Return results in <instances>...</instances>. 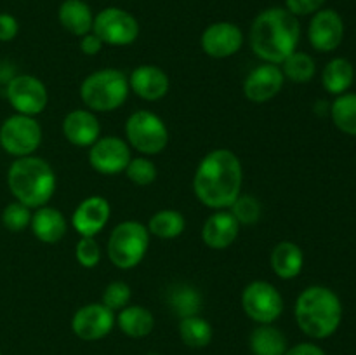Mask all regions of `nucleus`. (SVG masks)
Returning a JSON list of instances; mask_svg holds the SVG:
<instances>
[{"instance_id":"nucleus-9","label":"nucleus","mask_w":356,"mask_h":355,"mask_svg":"<svg viewBox=\"0 0 356 355\" xmlns=\"http://www.w3.org/2000/svg\"><path fill=\"white\" fill-rule=\"evenodd\" d=\"M242 308L247 317L257 324H273L284 312V298L273 284L254 281L242 291Z\"/></svg>"},{"instance_id":"nucleus-7","label":"nucleus","mask_w":356,"mask_h":355,"mask_svg":"<svg viewBox=\"0 0 356 355\" xmlns=\"http://www.w3.org/2000/svg\"><path fill=\"white\" fill-rule=\"evenodd\" d=\"M129 145L143 155H159L169 143V129L156 113L138 110L125 122Z\"/></svg>"},{"instance_id":"nucleus-35","label":"nucleus","mask_w":356,"mask_h":355,"mask_svg":"<svg viewBox=\"0 0 356 355\" xmlns=\"http://www.w3.org/2000/svg\"><path fill=\"white\" fill-rule=\"evenodd\" d=\"M131 298L132 291L129 287V284H125L122 281H115L104 287L103 296H101V303L104 306H108L110 310H113V312H117V310L120 312L122 308H125L131 303Z\"/></svg>"},{"instance_id":"nucleus-6","label":"nucleus","mask_w":356,"mask_h":355,"mask_svg":"<svg viewBox=\"0 0 356 355\" xmlns=\"http://www.w3.org/2000/svg\"><path fill=\"white\" fill-rule=\"evenodd\" d=\"M149 246L148 226L129 219L118 223L108 239V258L120 270L138 267Z\"/></svg>"},{"instance_id":"nucleus-20","label":"nucleus","mask_w":356,"mask_h":355,"mask_svg":"<svg viewBox=\"0 0 356 355\" xmlns=\"http://www.w3.org/2000/svg\"><path fill=\"white\" fill-rule=\"evenodd\" d=\"M63 134L72 145L87 146L99 139L101 125L94 111L90 110H73L63 120Z\"/></svg>"},{"instance_id":"nucleus-32","label":"nucleus","mask_w":356,"mask_h":355,"mask_svg":"<svg viewBox=\"0 0 356 355\" xmlns=\"http://www.w3.org/2000/svg\"><path fill=\"white\" fill-rule=\"evenodd\" d=\"M232 214L235 216L236 221L240 223V226H250L256 225L261 218V202L257 200L252 195H238L235 202L232 204Z\"/></svg>"},{"instance_id":"nucleus-29","label":"nucleus","mask_w":356,"mask_h":355,"mask_svg":"<svg viewBox=\"0 0 356 355\" xmlns=\"http://www.w3.org/2000/svg\"><path fill=\"white\" fill-rule=\"evenodd\" d=\"M330 117L339 131H343L344 134L356 136V94H339L330 106Z\"/></svg>"},{"instance_id":"nucleus-18","label":"nucleus","mask_w":356,"mask_h":355,"mask_svg":"<svg viewBox=\"0 0 356 355\" xmlns=\"http://www.w3.org/2000/svg\"><path fill=\"white\" fill-rule=\"evenodd\" d=\"M238 233L240 223L236 221L235 216L226 209H221L205 219L204 228H202V240L211 249L222 251L228 249L235 242Z\"/></svg>"},{"instance_id":"nucleus-41","label":"nucleus","mask_w":356,"mask_h":355,"mask_svg":"<svg viewBox=\"0 0 356 355\" xmlns=\"http://www.w3.org/2000/svg\"><path fill=\"white\" fill-rule=\"evenodd\" d=\"M0 355H2V354H0Z\"/></svg>"},{"instance_id":"nucleus-21","label":"nucleus","mask_w":356,"mask_h":355,"mask_svg":"<svg viewBox=\"0 0 356 355\" xmlns=\"http://www.w3.org/2000/svg\"><path fill=\"white\" fill-rule=\"evenodd\" d=\"M31 232L40 242L56 244L66 235L68 223L65 214L51 205H42L31 214Z\"/></svg>"},{"instance_id":"nucleus-3","label":"nucleus","mask_w":356,"mask_h":355,"mask_svg":"<svg viewBox=\"0 0 356 355\" xmlns=\"http://www.w3.org/2000/svg\"><path fill=\"white\" fill-rule=\"evenodd\" d=\"M294 317L306 336L325 340L341 326L343 305L332 289L325 285H309L296 299Z\"/></svg>"},{"instance_id":"nucleus-34","label":"nucleus","mask_w":356,"mask_h":355,"mask_svg":"<svg viewBox=\"0 0 356 355\" xmlns=\"http://www.w3.org/2000/svg\"><path fill=\"white\" fill-rule=\"evenodd\" d=\"M2 223L9 232H21L31 223V211L21 202L14 200L2 211Z\"/></svg>"},{"instance_id":"nucleus-15","label":"nucleus","mask_w":356,"mask_h":355,"mask_svg":"<svg viewBox=\"0 0 356 355\" xmlns=\"http://www.w3.org/2000/svg\"><path fill=\"white\" fill-rule=\"evenodd\" d=\"M309 44L318 52H332L344 38V21L334 9H320L308 26Z\"/></svg>"},{"instance_id":"nucleus-19","label":"nucleus","mask_w":356,"mask_h":355,"mask_svg":"<svg viewBox=\"0 0 356 355\" xmlns=\"http://www.w3.org/2000/svg\"><path fill=\"white\" fill-rule=\"evenodd\" d=\"M129 87L136 96L145 101H159L169 93V77L155 65H141L132 70L129 77Z\"/></svg>"},{"instance_id":"nucleus-1","label":"nucleus","mask_w":356,"mask_h":355,"mask_svg":"<svg viewBox=\"0 0 356 355\" xmlns=\"http://www.w3.org/2000/svg\"><path fill=\"white\" fill-rule=\"evenodd\" d=\"M242 162L232 150H212L200 160L195 171V195L202 204L216 211L232 207L242 194Z\"/></svg>"},{"instance_id":"nucleus-37","label":"nucleus","mask_w":356,"mask_h":355,"mask_svg":"<svg viewBox=\"0 0 356 355\" xmlns=\"http://www.w3.org/2000/svg\"><path fill=\"white\" fill-rule=\"evenodd\" d=\"M323 3L325 0H285V9L296 17H301L318 13Z\"/></svg>"},{"instance_id":"nucleus-31","label":"nucleus","mask_w":356,"mask_h":355,"mask_svg":"<svg viewBox=\"0 0 356 355\" xmlns=\"http://www.w3.org/2000/svg\"><path fill=\"white\" fill-rule=\"evenodd\" d=\"M169 303L172 312L183 319V317L198 315L202 308V296L191 285H177L170 292Z\"/></svg>"},{"instance_id":"nucleus-33","label":"nucleus","mask_w":356,"mask_h":355,"mask_svg":"<svg viewBox=\"0 0 356 355\" xmlns=\"http://www.w3.org/2000/svg\"><path fill=\"white\" fill-rule=\"evenodd\" d=\"M125 174H127L129 181H132L138 187H148L159 176L156 166L146 157H136L131 159V162L125 167Z\"/></svg>"},{"instance_id":"nucleus-8","label":"nucleus","mask_w":356,"mask_h":355,"mask_svg":"<svg viewBox=\"0 0 356 355\" xmlns=\"http://www.w3.org/2000/svg\"><path fill=\"white\" fill-rule=\"evenodd\" d=\"M40 143L42 127L33 117L16 113L6 118L0 125V146L16 159L33 155Z\"/></svg>"},{"instance_id":"nucleus-36","label":"nucleus","mask_w":356,"mask_h":355,"mask_svg":"<svg viewBox=\"0 0 356 355\" xmlns=\"http://www.w3.org/2000/svg\"><path fill=\"white\" fill-rule=\"evenodd\" d=\"M75 258L80 267L94 268L101 261V247L94 237H80L75 246Z\"/></svg>"},{"instance_id":"nucleus-14","label":"nucleus","mask_w":356,"mask_h":355,"mask_svg":"<svg viewBox=\"0 0 356 355\" xmlns=\"http://www.w3.org/2000/svg\"><path fill=\"white\" fill-rule=\"evenodd\" d=\"M202 51L214 59H226L235 56L243 45V31L238 24L229 21H218L209 24L200 37Z\"/></svg>"},{"instance_id":"nucleus-27","label":"nucleus","mask_w":356,"mask_h":355,"mask_svg":"<svg viewBox=\"0 0 356 355\" xmlns=\"http://www.w3.org/2000/svg\"><path fill=\"white\" fill-rule=\"evenodd\" d=\"M186 228V219L179 211L174 209H162L155 212L148 223L149 235L156 237L162 240L177 239Z\"/></svg>"},{"instance_id":"nucleus-28","label":"nucleus","mask_w":356,"mask_h":355,"mask_svg":"<svg viewBox=\"0 0 356 355\" xmlns=\"http://www.w3.org/2000/svg\"><path fill=\"white\" fill-rule=\"evenodd\" d=\"M179 336L186 347L204 348L212 341V327L200 315L183 317L179 320Z\"/></svg>"},{"instance_id":"nucleus-16","label":"nucleus","mask_w":356,"mask_h":355,"mask_svg":"<svg viewBox=\"0 0 356 355\" xmlns=\"http://www.w3.org/2000/svg\"><path fill=\"white\" fill-rule=\"evenodd\" d=\"M285 77L280 65L263 63L256 66L243 80V96L252 103H266L282 90Z\"/></svg>"},{"instance_id":"nucleus-2","label":"nucleus","mask_w":356,"mask_h":355,"mask_svg":"<svg viewBox=\"0 0 356 355\" xmlns=\"http://www.w3.org/2000/svg\"><path fill=\"white\" fill-rule=\"evenodd\" d=\"M301 24L285 7H270L256 16L249 33L250 49L264 63L282 65L298 51Z\"/></svg>"},{"instance_id":"nucleus-40","label":"nucleus","mask_w":356,"mask_h":355,"mask_svg":"<svg viewBox=\"0 0 356 355\" xmlns=\"http://www.w3.org/2000/svg\"><path fill=\"white\" fill-rule=\"evenodd\" d=\"M284 355H325V352L313 343H299L292 348H287Z\"/></svg>"},{"instance_id":"nucleus-17","label":"nucleus","mask_w":356,"mask_h":355,"mask_svg":"<svg viewBox=\"0 0 356 355\" xmlns=\"http://www.w3.org/2000/svg\"><path fill=\"white\" fill-rule=\"evenodd\" d=\"M110 216V202L101 195H92L76 205L72 216V225L80 237H94L106 226Z\"/></svg>"},{"instance_id":"nucleus-24","label":"nucleus","mask_w":356,"mask_h":355,"mask_svg":"<svg viewBox=\"0 0 356 355\" xmlns=\"http://www.w3.org/2000/svg\"><path fill=\"white\" fill-rule=\"evenodd\" d=\"M120 331L129 338H145L155 327V319L148 308L141 305H127L118 312L117 320Z\"/></svg>"},{"instance_id":"nucleus-38","label":"nucleus","mask_w":356,"mask_h":355,"mask_svg":"<svg viewBox=\"0 0 356 355\" xmlns=\"http://www.w3.org/2000/svg\"><path fill=\"white\" fill-rule=\"evenodd\" d=\"M19 31V23L13 14L0 13V42H10Z\"/></svg>"},{"instance_id":"nucleus-13","label":"nucleus","mask_w":356,"mask_h":355,"mask_svg":"<svg viewBox=\"0 0 356 355\" xmlns=\"http://www.w3.org/2000/svg\"><path fill=\"white\" fill-rule=\"evenodd\" d=\"M113 310L104 306L103 303H89L75 312L72 319V331L76 338L83 341H97L111 333L115 326Z\"/></svg>"},{"instance_id":"nucleus-30","label":"nucleus","mask_w":356,"mask_h":355,"mask_svg":"<svg viewBox=\"0 0 356 355\" xmlns=\"http://www.w3.org/2000/svg\"><path fill=\"white\" fill-rule=\"evenodd\" d=\"M282 73L285 79H289L294 84H308L313 80L316 73V63L306 52H292L287 59L280 65Z\"/></svg>"},{"instance_id":"nucleus-4","label":"nucleus","mask_w":356,"mask_h":355,"mask_svg":"<svg viewBox=\"0 0 356 355\" xmlns=\"http://www.w3.org/2000/svg\"><path fill=\"white\" fill-rule=\"evenodd\" d=\"M7 184L17 202L30 209L47 205L56 190V174L51 164L40 157L16 159L7 173Z\"/></svg>"},{"instance_id":"nucleus-5","label":"nucleus","mask_w":356,"mask_h":355,"mask_svg":"<svg viewBox=\"0 0 356 355\" xmlns=\"http://www.w3.org/2000/svg\"><path fill=\"white\" fill-rule=\"evenodd\" d=\"M129 79L117 68L90 73L80 86V97L90 111H115L127 101Z\"/></svg>"},{"instance_id":"nucleus-12","label":"nucleus","mask_w":356,"mask_h":355,"mask_svg":"<svg viewBox=\"0 0 356 355\" xmlns=\"http://www.w3.org/2000/svg\"><path fill=\"white\" fill-rule=\"evenodd\" d=\"M131 159V146L117 136H104L89 146V164L99 174L122 173Z\"/></svg>"},{"instance_id":"nucleus-26","label":"nucleus","mask_w":356,"mask_h":355,"mask_svg":"<svg viewBox=\"0 0 356 355\" xmlns=\"http://www.w3.org/2000/svg\"><path fill=\"white\" fill-rule=\"evenodd\" d=\"M355 80V70L348 59L334 58L325 65L322 73V84L329 94H344Z\"/></svg>"},{"instance_id":"nucleus-10","label":"nucleus","mask_w":356,"mask_h":355,"mask_svg":"<svg viewBox=\"0 0 356 355\" xmlns=\"http://www.w3.org/2000/svg\"><path fill=\"white\" fill-rule=\"evenodd\" d=\"M92 31L103 44L124 47L134 44L139 35V23L129 10L120 7H106L94 16Z\"/></svg>"},{"instance_id":"nucleus-25","label":"nucleus","mask_w":356,"mask_h":355,"mask_svg":"<svg viewBox=\"0 0 356 355\" xmlns=\"http://www.w3.org/2000/svg\"><path fill=\"white\" fill-rule=\"evenodd\" d=\"M249 341L254 355H284L287 352V338L271 324H259Z\"/></svg>"},{"instance_id":"nucleus-11","label":"nucleus","mask_w":356,"mask_h":355,"mask_svg":"<svg viewBox=\"0 0 356 355\" xmlns=\"http://www.w3.org/2000/svg\"><path fill=\"white\" fill-rule=\"evenodd\" d=\"M7 100L10 106L21 115L35 117L42 113L49 103L47 87L33 75H16L7 84Z\"/></svg>"},{"instance_id":"nucleus-23","label":"nucleus","mask_w":356,"mask_h":355,"mask_svg":"<svg viewBox=\"0 0 356 355\" xmlns=\"http://www.w3.org/2000/svg\"><path fill=\"white\" fill-rule=\"evenodd\" d=\"M58 17L61 26L75 37H83V35L92 31V9L83 0H65V2H61Z\"/></svg>"},{"instance_id":"nucleus-39","label":"nucleus","mask_w":356,"mask_h":355,"mask_svg":"<svg viewBox=\"0 0 356 355\" xmlns=\"http://www.w3.org/2000/svg\"><path fill=\"white\" fill-rule=\"evenodd\" d=\"M103 45H104L103 40H101V38L97 37L94 31L83 35V37H80V51H82L86 56L99 54L101 49H103Z\"/></svg>"},{"instance_id":"nucleus-22","label":"nucleus","mask_w":356,"mask_h":355,"mask_svg":"<svg viewBox=\"0 0 356 355\" xmlns=\"http://www.w3.org/2000/svg\"><path fill=\"white\" fill-rule=\"evenodd\" d=\"M270 265L275 275L284 281H291L301 274L302 267H305V254L298 244L291 242V240H282L271 251Z\"/></svg>"}]
</instances>
